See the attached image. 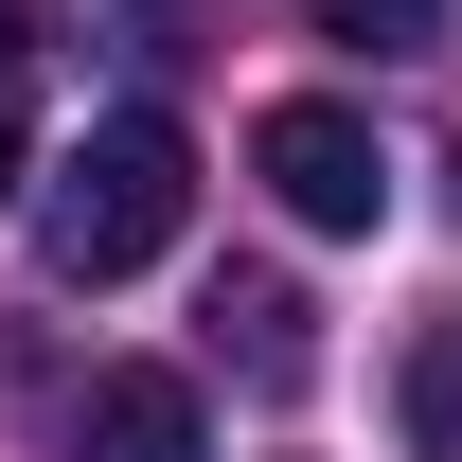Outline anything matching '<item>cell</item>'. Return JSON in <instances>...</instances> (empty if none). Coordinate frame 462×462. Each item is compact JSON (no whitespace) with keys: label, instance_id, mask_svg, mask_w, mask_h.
Wrapping results in <instances>:
<instances>
[{"label":"cell","instance_id":"cell-1","mask_svg":"<svg viewBox=\"0 0 462 462\" xmlns=\"http://www.w3.org/2000/svg\"><path fill=\"white\" fill-rule=\"evenodd\" d=\"M178 214H196V143H178L161 107H107L36 178V267H54V285H143L178 249Z\"/></svg>","mask_w":462,"mask_h":462},{"label":"cell","instance_id":"cell-2","mask_svg":"<svg viewBox=\"0 0 462 462\" xmlns=\"http://www.w3.org/2000/svg\"><path fill=\"white\" fill-rule=\"evenodd\" d=\"M249 161H267V196H285L302 231H374V214H392V161H374V125H356V107H320V89L249 125Z\"/></svg>","mask_w":462,"mask_h":462},{"label":"cell","instance_id":"cell-3","mask_svg":"<svg viewBox=\"0 0 462 462\" xmlns=\"http://www.w3.org/2000/svg\"><path fill=\"white\" fill-rule=\"evenodd\" d=\"M71 462H214V427H196V374H161V356L89 374V409H71Z\"/></svg>","mask_w":462,"mask_h":462},{"label":"cell","instance_id":"cell-4","mask_svg":"<svg viewBox=\"0 0 462 462\" xmlns=\"http://www.w3.org/2000/svg\"><path fill=\"white\" fill-rule=\"evenodd\" d=\"M214 338L249 356V392H302V374H320V338H302V285H267V267H231V285H214Z\"/></svg>","mask_w":462,"mask_h":462},{"label":"cell","instance_id":"cell-5","mask_svg":"<svg viewBox=\"0 0 462 462\" xmlns=\"http://www.w3.org/2000/svg\"><path fill=\"white\" fill-rule=\"evenodd\" d=\"M409 462H462V302H445V320H427V338H409Z\"/></svg>","mask_w":462,"mask_h":462},{"label":"cell","instance_id":"cell-6","mask_svg":"<svg viewBox=\"0 0 462 462\" xmlns=\"http://www.w3.org/2000/svg\"><path fill=\"white\" fill-rule=\"evenodd\" d=\"M302 18H320L338 54H427V36H445V0H302Z\"/></svg>","mask_w":462,"mask_h":462},{"label":"cell","instance_id":"cell-7","mask_svg":"<svg viewBox=\"0 0 462 462\" xmlns=\"http://www.w3.org/2000/svg\"><path fill=\"white\" fill-rule=\"evenodd\" d=\"M0 214H18V107H0Z\"/></svg>","mask_w":462,"mask_h":462}]
</instances>
